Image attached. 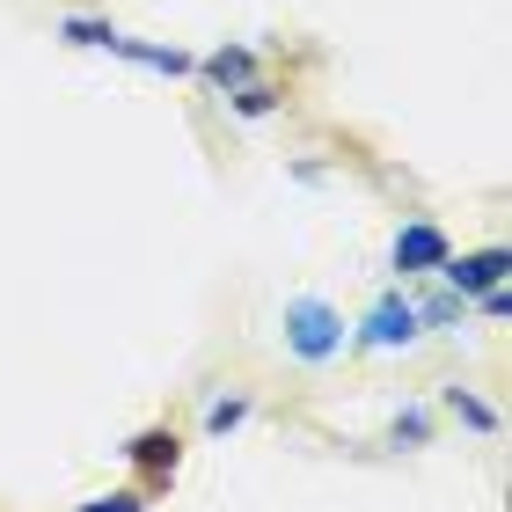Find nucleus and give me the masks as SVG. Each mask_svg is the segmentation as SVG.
Masks as SVG:
<instances>
[{
  "mask_svg": "<svg viewBox=\"0 0 512 512\" xmlns=\"http://www.w3.org/2000/svg\"><path fill=\"white\" fill-rule=\"evenodd\" d=\"M439 403H447V417H454V425H469V432H483V439L498 432V410L483 403L476 388H461V381H454V388H439Z\"/></svg>",
  "mask_w": 512,
  "mask_h": 512,
  "instance_id": "nucleus-7",
  "label": "nucleus"
},
{
  "mask_svg": "<svg viewBox=\"0 0 512 512\" xmlns=\"http://www.w3.org/2000/svg\"><path fill=\"white\" fill-rule=\"evenodd\" d=\"M447 256H454L447 227L410 220V227H395V242H388V271H403V278H432L439 264H447Z\"/></svg>",
  "mask_w": 512,
  "mask_h": 512,
  "instance_id": "nucleus-3",
  "label": "nucleus"
},
{
  "mask_svg": "<svg viewBox=\"0 0 512 512\" xmlns=\"http://www.w3.org/2000/svg\"><path fill=\"white\" fill-rule=\"evenodd\" d=\"M227 103H235V118H271V110L286 103V96H278L271 81H249V88H235V96H227Z\"/></svg>",
  "mask_w": 512,
  "mask_h": 512,
  "instance_id": "nucleus-10",
  "label": "nucleus"
},
{
  "mask_svg": "<svg viewBox=\"0 0 512 512\" xmlns=\"http://www.w3.org/2000/svg\"><path fill=\"white\" fill-rule=\"evenodd\" d=\"M125 454L139 461V469H147V491H154V483H169V476H176V461H183V439H176L169 425H147V432H139Z\"/></svg>",
  "mask_w": 512,
  "mask_h": 512,
  "instance_id": "nucleus-5",
  "label": "nucleus"
},
{
  "mask_svg": "<svg viewBox=\"0 0 512 512\" xmlns=\"http://www.w3.org/2000/svg\"><path fill=\"white\" fill-rule=\"evenodd\" d=\"M425 432H432L425 410H403V417H395V447H403V439H410V447H425Z\"/></svg>",
  "mask_w": 512,
  "mask_h": 512,
  "instance_id": "nucleus-13",
  "label": "nucleus"
},
{
  "mask_svg": "<svg viewBox=\"0 0 512 512\" xmlns=\"http://www.w3.org/2000/svg\"><path fill=\"white\" fill-rule=\"evenodd\" d=\"M278 330H286V352H293L300 366H330V359L344 352V315L330 308V300H315V293L286 300Z\"/></svg>",
  "mask_w": 512,
  "mask_h": 512,
  "instance_id": "nucleus-1",
  "label": "nucleus"
},
{
  "mask_svg": "<svg viewBox=\"0 0 512 512\" xmlns=\"http://www.w3.org/2000/svg\"><path fill=\"white\" fill-rule=\"evenodd\" d=\"M417 322H425V330H454V322H469V300L439 286V293H425V300H417Z\"/></svg>",
  "mask_w": 512,
  "mask_h": 512,
  "instance_id": "nucleus-8",
  "label": "nucleus"
},
{
  "mask_svg": "<svg viewBox=\"0 0 512 512\" xmlns=\"http://www.w3.org/2000/svg\"><path fill=\"white\" fill-rule=\"evenodd\" d=\"M432 278H439L447 293L476 300V293H491V286H505V278H512V249H461V256H447Z\"/></svg>",
  "mask_w": 512,
  "mask_h": 512,
  "instance_id": "nucleus-4",
  "label": "nucleus"
},
{
  "mask_svg": "<svg viewBox=\"0 0 512 512\" xmlns=\"http://www.w3.org/2000/svg\"><path fill=\"white\" fill-rule=\"evenodd\" d=\"M59 37L81 44V52H110V37H118V30H110L103 15H59Z\"/></svg>",
  "mask_w": 512,
  "mask_h": 512,
  "instance_id": "nucleus-9",
  "label": "nucleus"
},
{
  "mask_svg": "<svg viewBox=\"0 0 512 512\" xmlns=\"http://www.w3.org/2000/svg\"><path fill=\"white\" fill-rule=\"evenodd\" d=\"M74 512H147V483H132V491H110V498H88Z\"/></svg>",
  "mask_w": 512,
  "mask_h": 512,
  "instance_id": "nucleus-12",
  "label": "nucleus"
},
{
  "mask_svg": "<svg viewBox=\"0 0 512 512\" xmlns=\"http://www.w3.org/2000/svg\"><path fill=\"white\" fill-rule=\"evenodd\" d=\"M469 308H483V315H491V322H505V315H512V286H491V293H476V300H469Z\"/></svg>",
  "mask_w": 512,
  "mask_h": 512,
  "instance_id": "nucleus-14",
  "label": "nucleus"
},
{
  "mask_svg": "<svg viewBox=\"0 0 512 512\" xmlns=\"http://www.w3.org/2000/svg\"><path fill=\"white\" fill-rule=\"evenodd\" d=\"M198 74L213 81L220 96H235V88H249V81H256V52H249V44H220L213 59H198Z\"/></svg>",
  "mask_w": 512,
  "mask_h": 512,
  "instance_id": "nucleus-6",
  "label": "nucleus"
},
{
  "mask_svg": "<svg viewBox=\"0 0 512 512\" xmlns=\"http://www.w3.org/2000/svg\"><path fill=\"white\" fill-rule=\"evenodd\" d=\"M417 337H425V322H417V300H403V293H381L374 308H366V322H359L366 352H410Z\"/></svg>",
  "mask_w": 512,
  "mask_h": 512,
  "instance_id": "nucleus-2",
  "label": "nucleus"
},
{
  "mask_svg": "<svg viewBox=\"0 0 512 512\" xmlns=\"http://www.w3.org/2000/svg\"><path fill=\"white\" fill-rule=\"evenodd\" d=\"M242 417H249V395H220V403H213V410H205V432H213V439H220V432H235V425H242Z\"/></svg>",
  "mask_w": 512,
  "mask_h": 512,
  "instance_id": "nucleus-11",
  "label": "nucleus"
}]
</instances>
